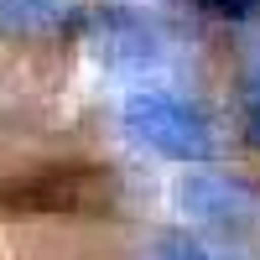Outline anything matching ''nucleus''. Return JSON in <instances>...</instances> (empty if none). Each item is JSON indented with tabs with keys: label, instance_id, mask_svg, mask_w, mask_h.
Here are the masks:
<instances>
[{
	"label": "nucleus",
	"instance_id": "obj_2",
	"mask_svg": "<svg viewBox=\"0 0 260 260\" xmlns=\"http://www.w3.org/2000/svg\"><path fill=\"white\" fill-rule=\"evenodd\" d=\"M120 125L125 136L156 151L167 161H182V167H198L213 161L224 151V130L213 120L208 104H198L192 94H177L167 83H146V89H130L120 104Z\"/></svg>",
	"mask_w": 260,
	"mask_h": 260
},
{
	"label": "nucleus",
	"instance_id": "obj_9",
	"mask_svg": "<svg viewBox=\"0 0 260 260\" xmlns=\"http://www.w3.org/2000/svg\"><path fill=\"white\" fill-rule=\"evenodd\" d=\"M151 6H167V0H151Z\"/></svg>",
	"mask_w": 260,
	"mask_h": 260
},
{
	"label": "nucleus",
	"instance_id": "obj_4",
	"mask_svg": "<svg viewBox=\"0 0 260 260\" xmlns=\"http://www.w3.org/2000/svg\"><path fill=\"white\" fill-rule=\"evenodd\" d=\"M11 208L21 213H115L120 208V177L110 167H52L37 182L16 187Z\"/></svg>",
	"mask_w": 260,
	"mask_h": 260
},
{
	"label": "nucleus",
	"instance_id": "obj_8",
	"mask_svg": "<svg viewBox=\"0 0 260 260\" xmlns=\"http://www.w3.org/2000/svg\"><path fill=\"white\" fill-rule=\"evenodd\" d=\"M198 6L208 16L229 21V26H250V21H260V0H198Z\"/></svg>",
	"mask_w": 260,
	"mask_h": 260
},
{
	"label": "nucleus",
	"instance_id": "obj_7",
	"mask_svg": "<svg viewBox=\"0 0 260 260\" xmlns=\"http://www.w3.org/2000/svg\"><path fill=\"white\" fill-rule=\"evenodd\" d=\"M240 125H245V141L260 151V47L245 62V78H240Z\"/></svg>",
	"mask_w": 260,
	"mask_h": 260
},
{
	"label": "nucleus",
	"instance_id": "obj_3",
	"mask_svg": "<svg viewBox=\"0 0 260 260\" xmlns=\"http://www.w3.org/2000/svg\"><path fill=\"white\" fill-rule=\"evenodd\" d=\"M172 203L187 224L213 234H250L260 229V192L234 172H182L172 182Z\"/></svg>",
	"mask_w": 260,
	"mask_h": 260
},
{
	"label": "nucleus",
	"instance_id": "obj_5",
	"mask_svg": "<svg viewBox=\"0 0 260 260\" xmlns=\"http://www.w3.org/2000/svg\"><path fill=\"white\" fill-rule=\"evenodd\" d=\"M83 26L78 0H0V37L11 42H52Z\"/></svg>",
	"mask_w": 260,
	"mask_h": 260
},
{
	"label": "nucleus",
	"instance_id": "obj_1",
	"mask_svg": "<svg viewBox=\"0 0 260 260\" xmlns=\"http://www.w3.org/2000/svg\"><path fill=\"white\" fill-rule=\"evenodd\" d=\"M78 31L99 68L130 78L136 89L161 83L167 73L182 68V37L141 6H94V11H83Z\"/></svg>",
	"mask_w": 260,
	"mask_h": 260
},
{
	"label": "nucleus",
	"instance_id": "obj_6",
	"mask_svg": "<svg viewBox=\"0 0 260 260\" xmlns=\"http://www.w3.org/2000/svg\"><path fill=\"white\" fill-rule=\"evenodd\" d=\"M141 260H224V255L213 245H203L198 234H187V229H167L156 240H146Z\"/></svg>",
	"mask_w": 260,
	"mask_h": 260
}]
</instances>
